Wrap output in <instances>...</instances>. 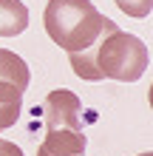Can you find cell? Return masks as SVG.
I'll use <instances>...</instances> for the list:
<instances>
[{
    "mask_svg": "<svg viewBox=\"0 0 153 156\" xmlns=\"http://www.w3.org/2000/svg\"><path fill=\"white\" fill-rule=\"evenodd\" d=\"M68 60L74 74L88 82L99 80L136 82L148 71V45L133 34L119 31V26L111 20L91 45L68 54Z\"/></svg>",
    "mask_w": 153,
    "mask_h": 156,
    "instance_id": "cell-1",
    "label": "cell"
},
{
    "mask_svg": "<svg viewBox=\"0 0 153 156\" xmlns=\"http://www.w3.org/2000/svg\"><path fill=\"white\" fill-rule=\"evenodd\" d=\"M108 23L111 17L96 12L91 0H48L46 12H43V26H46L48 37L68 54L91 45Z\"/></svg>",
    "mask_w": 153,
    "mask_h": 156,
    "instance_id": "cell-2",
    "label": "cell"
},
{
    "mask_svg": "<svg viewBox=\"0 0 153 156\" xmlns=\"http://www.w3.org/2000/svg\"><path fill=\"white\" fill-rule=\"evenodd\" d=\"M82 102L74 91L57 88L51 91L43 102V119H46V131H82Z\"/></svg>",
    "mask_w": 153,
    "mask_h": 156,
    "instance_id": "cell-3",
    "label": "cell"
},
{
    "mask_svg": "<svg viewBox=\"0 0 153 156\" xmlns=\"http://www.w3.org/2000/svg\"><path fill=\"white\" fill-rule=\"evenodd\" d=\"M85 133L82 131H46L37 156H85Z\"/></svg>",
    "mask_w": 153,
    "mask_h": 156,
    "instance_id": "cell-4",
    "label": "cell"
},
{
    "mask_svg": "<svg viewBox=\"0 0 153 156\" xmlns=\"http://www.w3.org/2000/svg\"><path fill=\"white\" fill-rule=\"evenodd\" d=\"M29 29V9L20 0H0V37H17Z\"/></svg>",
    "mask_w": 153,
    "mask_h": 156,
    "instance_id": "cell-5",
    "label": "cell"
},
{
    "mask_svg": "<svg viewBox=\"0 0 153 156\" xmlns=\"http://www.w3.org/2000/svg\"><path fill=\"white\" fill-rule=\"evenodd\" d=\"M0 80H3V82H12L17 91H23V94H26L31 74H29V66H26V60L20 57V54L0 48Z\"/></svg>",
    "mask_w": 153,
    "mask_h": 156,
    "instance_id": "cell-6",
    "label": "cell"
},
{
    "mask_svg": "<svg viewBox=\"0 0 153 156\" xmlns=\"http://www.w3.org/2000/svg\"><path fill=\"white\" fill-rule=\"evenodd\" d=\"M20 108H23V91H17L12 82L0 80V131H6L17 122Z\"/></svg>",
    "mask_w": 153,
    "mask_h": 156,
    "instance_id": "cell-7",
    "label": "cell"
},
{
    "mask_svg": "<svg viewBox=\"0 0 153 156\" xmlns=\"http://www.w3.org/2000/svg\"><path fill=\"white\" fill-rule=\"evenodd\" d=\"M128 17H148L153 9V0H113Z\"/></svg>",
    "mask_w": 153,
    "mask_h": 156,
    "instance_id": "cell-8",
    "label": "cell"
},
{
    "mask_svg": "<svg viewBox=\"0 0 153 156\" xmlns=\"http://www.w3.org/2000/svg\"><path fill=\"white\" fill-rule=\"evenodd\" d=\"M0 156H23V151L17 148L14 142H9V139H0Z\"/></svg>",
    "mask_w": 153,
    "mask_h": 156,
    "instance_id": "cell-9",
    "label": "cell"
},
{
    "mask_svg": "<svg viewBox=\"0 0 153 156\" xmlns=\"http://www.w3.org/2000/svg\"><path fill=\"white\" fill-rule=\"evenodd\" d=\"M139 156H153V153H150V151H148V153H139Z\"/></svg>",
    "mask_w": 153,
    "mask_h": 156,
    "instance_id": "cell-10",
    "label": "cell"
}]
</instances>
